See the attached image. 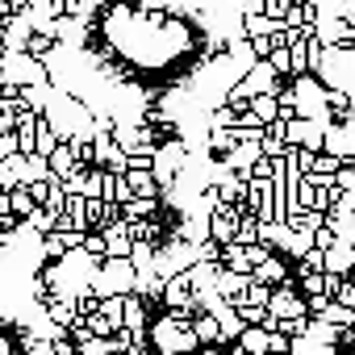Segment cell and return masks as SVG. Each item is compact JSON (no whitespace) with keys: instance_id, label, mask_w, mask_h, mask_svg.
Returning a JSON list of instances; mask_svg holds the SVG:
<instances>
[{"instance_id":"cell-1","label":"cell","mask_w":355,"mask_h":355,"mask_svg":"<svg viewBox=\"0 0 355 355\" xmlns=\"http://www.w3.org/2000/svg\"><path fill=\"white\" fill-rule=\"evenodd\" d=\"M134 263H130V255H109L105 259V268L92 276V288L101 293V297H109V293H130L134 288Z\"/></svg>"},{"instance_id":"cell-2","label":"cell","mask_w":355,"mask_h":355,"mask_svg":"<svg viewBox=\"0 0 355 355\" xmlns=\"http://www.w3.org/2000/svg\"><path fill=\"white\" fill-rule=\"evenodd\" d=\"M184 326H189V322H184V313H180V309H171L167 318H159V322H155L150 343H155V347H167V351H171V347H175V351L197 347V334H193V330H184Z\"/></svg>"},{"instance_id":"cell-3","label":"cell","mask_w":355,"mask_h":355,"mask_svg":"<svg viewBox=\"0 0 355 355\" xmlns=\"http://www.w3.org/2000/svg\"><path fill=\"white\" fill-rule=\"evenodd\" d=\"M259 155H263L259 142H234V146L226 150V167H234L239 175H247V180H251V167H255Z\"/></svg>"},{"instance_id":"cell-4","label":"cell","mask_w":355,"mask_h":355,"mask_svg":"<svg viewBox=\"0 0 355 355\" xmlns=\"http://www.w3.org/2000/svg\"><path fill=\"white\" fill-rule=\"evenodd\" d=\"M130 193H138V197H155L159 193V180H155V171L150 167H130Z\"/></svg>"},{"instance_id":"cell-5","label":"cell","mask_w":355,"mask_h":355,"mask_svg":"<svg viewBox=\"0 0 355 355\" xmlns=\"http://www.w3.org/2000/svg\"><path fill=\"white\" fill-rule=\"evenodd\" d=\"M251 280H263V284H280V280H284V263H280V259L268 251V255H263V259L251 268Z\"/></svg>"},{"instance_id":"cell-6","label":"cell","mask_w":355,"mask_h":355,"mask_svg":"<svg viewBox=\"0 0 355 355\" xmlns=\"http://www.w3.org/2000/svg\"><path fill=\"white\" fill-rule=\"evenodd\" d=\"M193 334H197V343H222V322H218V313L209 309V313L193 318Z\"/></svg>"},{"instance_id":"cell-7","label":"cell","mask_w":355,"mask_h":355,"mask_svg":"<svg viewBox=\"0 0 355 355\" xmlns=\"http://www.w3.org/2000/svg\"><path fill=\"white\" fill-rule=\"evenodd\" d=\"M71 167H76V163H71V142H67V146H55V150H51V171L67 175Z\"/></svg>"},{"instance_id":"cell-8","label":"cell","mask_w":355,"mask_h":355,"mask_svg":"<svg viewBox=\"0 0 355 355\" xmlns=\"http://www.w3.org/2000/svg\"><path fill=\"white\" fill-rule=\"evenodd\" d=\"M239 243H255L259 239V222L255 218H239V234H234Z\"/></svg>"},{"instance_id":"cell-9","label":"cell","mask_w":355,"mask_h":355,"mask_svg":"<svg viewBox=\"0 0 355 355\" xmlns=\"http://www.w3.org/2000/svg\"><path fill=\"white\" fill-rule=\"evenodd\" d=\"M84 251H88V255H96V259H105V239L88 234V239H84Z\"/></svg>"},{"instance_id":"cell-10","label":"cell","mask_w":355,"mask_h":355,"mask_svg":"<svg viewBox=\"0 0 355 355\" xmlns=\"http://www.w3.org/2000/svg\"><path fill=\"white\" fill-rule=\"evenodd\" d=\"M305 288H309V293H322V288H326V280H322L318 272H309V276H305Z\"/></svg>"}]
</instances>
